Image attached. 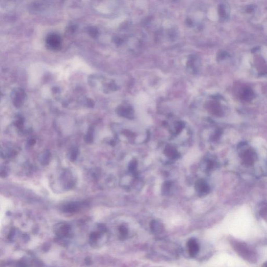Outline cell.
<instances>
[{
  "label": "cell",
  "mask_w": 267,
  "mask_h": 267,
  "mask_svg": "<svg viewBox=\"0 0 267 267\" xmlns=\"http://www.w3.org/2000/svg\"><path fill=\"white\" fill-rule=\"evenodd\" d=\"M233 247L237 254L250 262H256V257L254 253L249 249L246 244L242 242H234Z\"/></svg>",
  "instance_id": "obj_1"
},
{
  "label": "cell",
  "mask_w": 267,
  "mask_h": 267,
  "mask_svg": "<svg viewBox=\"0 0 267 267\" xmlns=\"http://www.w3.org/2000/svg\"><path fill=\"white\" fill-rule=\"evenodd\" d=\"M47 47L52 50L59 49L61 46L62 39L59 34L55 33L50 34L46 40Z\"/></svg>",
  "instance_id": "obj_2"
},
{
  "label": "cell",
  "mask_w": 267,
  "mask_h": 267,
  "mask_svg": "<svg viewBox=\"0 0 267 267\" xmlns=\"http://www.w3.org/2000/svg\"><path fill=\"white\" fill-rule=\"evenodd\" d=\"M187 252L190 257H195L198 254L200 250L199 243L196 239H189L186 244Z\"/></svg>",
  "instance_id": "obj_3"
},
{
  "label": "cell",
  "mask_w": 267,
  "mask_h": 267,
  "mask_svg": "<svg viewBox=\"0 0 267 267\" xmlns=\"http://www.w3.org/2000/svg\"><path fill=\"white\" fill-rule=\"evenodd\" d=\"M200 61L198 57L195 55H192L187 63V68L190 72L192 73H197L199 70Z\"/></svg>",
  "instance_id": "obj_4"
},
{
  "label": "cell",
  "mask_w": 267,
  "mask_h": 267,
  "mask_svg": "<svg viewBox=\"0 0 267 267\" xmlns=\"http://www.w3.org/2000/svg\"><path fill=\"white\" fill-rule=\"evenodd\" d=\"M82 206V204L81 202H71L65 205L63 207V210L66 212H75L77 210H79Z\"/></svg>",
  "instance_id": "obj_5"
},
{
  "label": "cell",
  "mask_w": 267,
  "mask_h": 267,
  "mask_svg": "<svg viewBox=\"0 0 267 267\" xmlns=\"http://www.w3.org/2000/svg\"><path fill=\"white\" fill-rule=\"evenodd\" d=\"M15 97L14 99V103L16 107L21 106L24 98V93L23 91L19 89L16 91L15 93Z\"/></svg>",
  "instance_id": "obj_6"
},
{
  "label": "cell",
  "mask_w": 267,
  "mask_h": 267,
  "mask_svg": "<svg viewBox=\"0 0 267 267\" xmlns=\"http://www.w3.org/2000/svg\"><path fill=\"white\" fill-rule=\"evenodd\" d=\"M254 93L252 89L249 88H245L241 93V98L245 101L251 100L254 98Z\"/></svg>",
  "instance_id": "obj_7"
},
{
  "label": "cell",
  "mask_w": 267,
  "mask_h": 267,
  "mask_svg": "<svg viewBox=\"0 0 267 267\" xmlns=\"http://www.w3.org/2000/svg\"><path fill=\"white\" fill-rule=\"evenodd\" d=\"M151 230L152 233L155 234H160L164 230L163 225L157 221H153L151 224Z\"/></svg>",
  "instance_id": "obj_8"
},
{
  "label": "cell",
  "mask_w": 267,
  "mask_h": 267,
  "mask_svg": "<svg viewBox=\"0 0 267 267\" xmlns=\"http://www.w3.org/2000/svg\"><path fill=\"white\" fill-rule=\"evenodd\" d=\"M130 233L128 228L126 226H122L119 227V237L122 239H126Z\"/></svg>",
  "instance_id": "obj_9"
},
{
  "label": "cell",
  "mask_w": 267,
  "mask_h": 267,
  "mask_svg": "<svg viewBox=\"0 0 267 267\" xmlns=\"http://www.w3.org/2000/svg\"><path fill=\"white\" fill-rule=\"evenodd\" d=\"M227 8L226 5L221 4L219 7V14L221 18H225L227 16Z\"/></svg>",
  "instance_id": "obj_10"
},
{
  "label": "cell",
  "mask_w": 267,
  "mask_h": 267,
  "mask_svg": "<svg viewBox=\"0 0 267 267\" xmlns=\"http://www.w3.org/2000/svg\"><path fill=\"white\" fill-rule=\"evenodd\" d=\"M119 112L123 115H128L129 114H132V110L129 106H122L119 109Z\"/></svg>",
  "instance_id": "obj_11"
},
{
  "label": "cell",
  "mask_w": 267,
  "mask_h": 267,
  "mask_svg": "<svg viewBox=\"0 0 267 267\" xmlns=\"http://www.w3.org/2000/svg\"><path fill=\"white\" fill-rule=\"evenodd\" d=\"M93 139V130H89L87 134L84 138L85 141H86V143L90 144L92 142Z\"/></svg>",
  "instance_id": "obj_12"
},
{
  "label": "cell",
  "mask_w": 267,
  "mask_h": 267,
  "mask_svg": "<svg viewBox=\"0 0 267 267\" xmlns=\"http://www.w3.org/2000/svg\"><path fill=\"white\" fill-rule=\"evenodd\" d=\"M78 153V150L77 148H74V149H73L71 151V152H70V160H72V161H75L76 158H77V157Z\"/></svg>",
  "instance_id": "obj_13"
},
{
  "label": "cell",
  "mask_w": 267,
  "mask_h": 267,
  "mask_svg": "<svg viewBox=\"0 0 267 267\" xmlns=\"http://www.w3.org/2000/svg\"><path fill=\"white\" fill-rule=\"evenodd\" d=\"M50 157V153L49 152H46L43 153V156L42 157V164H47V162H49V160Z\"/></svg>",
  "instance_id": "obj_14"
},
{
  "label": "cell",
  "mask_w": 267,
  "mask_h": 267,
  "mask_svg": "<svg viewBox=\"0 0 267 267\" xmlns=\"http://www.w3.org/2000/svg\"><path fill=\"white\" fill-rule=\"evenodd\" d=\"M89 33L91 34V36H96V34H98V32L97 31L96 29H93L92 28L90 29V31H89Z\"/></svg>",
  "instance_id": "obj_15"
},
{
  "label": "cell",
  "mask_w": 267,
  "mask_h": 267,
  "mask_svg": "<svg viewBox=\"0 0 267 267\" xmlns=\"http://www.w3.org/2000/svg\"><path fill=\"white\" fill-rule=\"evenodd\" d=\"M262 267H267V262H266L264 264V265L262 266Z\"/></svg>",
  "instance_id": "obj_16"
}]
</instances>
